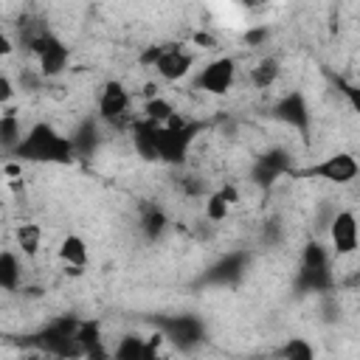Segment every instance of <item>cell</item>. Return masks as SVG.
<instances>
[{"instance_id": "ba28073f", "label": "cell", "mask_w": 360, "mask_h": 360, "mask_svg": "<svg viewBox=\"0 0 360 360\" xmlns=\"http://www.w3.org/2000/svg\"><path fill=\"white\" fill-rule=\"evenodd\" d=\"M248 264H250L248 250H231V253L219 256L214 264H208L194 284L197 287H233L248 273Z\"/></svg>"}, {"instance_id": "f1b7e54d", "label": "cell", "mask_w": 360, "mask_h": 360, "mask_svg": "<svg viewBox=\"0 0 360 360\" xmlns=\"http://www.w3.org/2000/svg\"><path fill=\"white\" fill-rule=\"evenodd\" d=\"M326 79H329V82L338 87V93H340V96L349 101V107H352V110L360 115V84L346 82V79H343V76H338L335 70H326Z\"/></svg>"}, {"instance_id": "30bf717a", "label": "cell", "mask_w": 360, "mask_h": 360, "mask_svg": "<svg viewBox=\"0 0 360 360\" xmlns=\"http://www.w3.org/2000/svg\"><path fill=\"white\" fill-rule=\"evenodd\" d=\"M236 82V59L233 56H219L211 59L208 65L200 68V73L194 76V87L205 90L211 96H225Z\"/></svg>"}, {"instance_id": "ab89813d", "label": "cell", "mask_w": 360, "mask_h": 360, "mask_svg": "<svg viewBox=\"0 0 360 360\" xmlns=\"http://www.w3.org/2000/svg\"><path fill=\"white\" fill-rule=\"evenodd\" d=\"M357 191H360V177H357Z\"/></svg>"}, {"instance_id": "1f68e13d", "label": "cell", "mask_w": 360, "mask_h": 360, "mask_svg": "<svg viewBox=\"0 0 360 360\" xmlns=\"http://www.w3.org/2000/svg\"><path fill=\"white\" fill-rule=\"evenodd\" d=\"M242 39H245V45H250V48H259V45H264V42L270 39V28H267V25H256V28H248Z\"/></svg>"}, {"instance_id": "d4e9b609", "label": "cell", "mask_w": 360, "mask_h": 360, "mask_svg": "<svg viewBox=\"0 0 360 360\" xmlns=\"http://www.w3.org/2000/svg\"><path fill=\"white\" fill-rule=\"evenodd\" d=\"M112 360H149L146 340H143L141 335H124V338L115 343Z\"/></svg>"}, {"instance_id": "ac0fdd59", "label": "cell", "mask_w": 360, "mask_h": 360, "mask_svg": "<svg viewBox=\"0 0 360 360\" xmlns=\"http://www.w3.org/2000/svg\"><path fill=\"white\" fill-rule=\"evenodd\" d=\"M76 340L84 352V360H110L107 349H104V338H101V329H98V321H82L79 332H76Z\"/></svg>"}, {"instance_id": "277c9868", "label": "cell", "mask_w": 360, "mask_h": 360, "mask_svg": "<svg viewBox=\"0 0 360 360\" xmlns=\"http://www.w3.org/2000/svg\"><path fill=\"white\" fill-rule=\"evenodd\" d=\"M292 180H326V183H335V186H346V183H354L360 177V163L352 152H335L318 163H309V166H295L290 172Z\"/></svg>"}, {"instance_id": "3957f363", "label": "cell", "mask_w": 360, "mask_h": 360, "mask_svg": "<svg viewBox=\"0 0 360 360\" xmlns=\"http://www.w3.org/2000/svg\"><path fill=\"white\" fill-rule=\"evenodd\" d=\"M202 129H208V121L174 115L169 124L158 129V163L180 166L188 158V149L197 141V135H202Z\"/></svg>"}, {"instance_id": "cb8c5ba5", "label": "cell", "mask_w": 360, "mask_h": 360, "mask_svg": "<svg viewBox=\"0 0 360 360\" xmlns=\"http://www.w3.org/2000/svg\"><path fill=\"white\" fill-rule=\"evenodd\" d=\"M301 267H309V270H326V267H332V248H326L318 239L307 242L304 245V253H301Z\"/></svg>"}, {"instance_id": "2e32d148", "label": "cell", "mask_w": 360, "mask_h": 360, "mask_svg": "<svg viewBox=\"0 0 360 360\" xmlns=\"http://www.w3.org/2000/svg\"><path fill=\"white\" fill-rule=\"evenodd\" d=\"M295 290H298L301 295H307V292L329 295L332 290H338V278H335L332 267H326V270H309V267H301L298 276H295Z\"/></svg>"}, {"instance_id": "7c38bea8", "label": "cell", "mask_w": 360, "mask_h": 360, "mask_svg": "<svg viewBox=\"0 0 360 360\" xmlns=\"http://www.w3.org/2000/svg\"><path fill=\"white\" fill-rule=\"evenodd\" d=\"M191 65H194V56H191L183 45H177V42H166L163 56L158 59L155 70H158V76L166 79V82H180V79L188 76Z\"/></svg>"}, {"instance_id": "f546056e", "label": "cell", "mask_w": 360, "mask_h": 360, "mask_svg": "<svg viewBox=\"0 0 360 360\" xmlns=\"http://www.w3.org/2000/svg\"><path fill=\"white\" fill-rule=\"evenodd\" d=\"M180 191H183L186 197H208V194H211L208 183H205L202 177H197V174H186V177H180Z\"/></svg>"}, {"instance_id": "603a6c76", "label": "cell", "mask_w": 360, "mask_h": 360, "mask_svg": "<svg viewBox=\"0 0 360 360\" xmlns=\"http://www.w3.org/2000/svg\"><path fill=\"white\" fill-rule=\"evenodd\" d=\"M276 360H315V346L307 338H287L276 352Z\"/></svg>"}, {"instance_id": "f35d334b", "label": "cell", "mask_w": 360, "mask_h": 360, "mask_svg": "<svg viewBox=\"0 0 360 360\" xmlns=\"http://www.w3.org/2000/svg\"><path fill=\"white\" fill-rule=\"evenodd\" d=\"M149 360H169V357H163V354H155V357H149Z\"/></svg>"}, {"instance_id": "9a60e30c", "label": "cell", "mask_w": 360, "mask_h": 360, "mask_svg": "<svg viewBox=\"0 0 360 360\" xmlns=\"http://www.w3.org/2000/svg\"><path fill=\"white\" fill-rule=\"evenodd\" d=\"M158 129H160V124H155V121H149V118H135V121L129 124L132 146H135V152H138L143 160H149V163L158 160Z\"/></svg>"}, {"instance_id": "484cf974", "label": "cell", "mask_w": 360, "mask_h": 360, "mask_svg": "<svg viewBox=\"0 0 360 360\" xmlns=\"http://www.w3.org/2000/svg\"><path fill=\"white\" fill-rule=\"evenodd\" d=\"M278 76H281V62L276 59V56H264V59H259V65L250 70V82H253V87H273L276 82H278Z\"/></svg>"}, {"instance_id": "8d00e7d4", "label": "cell", "mask_w": 360, "mask_h": 360, "mask_svg": "<svg viewBox=\"0 0 360 360\" xmlns=\"http://www.w3.org/2000/svg\"><path fill=\"white\" fill-rule=\"evenodd\" d=\"M20 360H56V357H51V354H45V352H34V349H25V354H22Z\"/></svg>"}, {"instance_id": "8992f818", "label": "cell", "mask_w": 360, "mask_h": 360, "mask_svg": "<svg viewBox=\"0 0 360 360\" xmlns=\"http://www.w3.org/2000/svg\"><path fill=\"white\" fill-rule=\"evenodd\" d=\"M295 169V160L290 155V149L284 146H270L264 152L256 155L253 166H250V183L259 188V191H270L273 183L278 177H290V172Z\"/></svg>"}, {"instance_id": "4dcf8cb0", "label": "cell", "mask_w": 360, "mask_h": 360, "mask_svg": "<svg viewBox=\"0 0 360 360\" xmlns=\"http://www.w3.org/2000/svg\"><path fill=\"white\" fill-rule=\"evenodd\" d=\"M281 239H284V225H281V219H278V217L267 219V222L262 225V245H264V248H276Z\"/></svg>"}, {"instance_id": "9c48e42d", "label": "cell", "mask_w": 360, "mask_h": 360, "mask_svg": "<svg viewBox=\"0 0 360 360\" xmlns=\"http://www.w3.org/2000/svg\"><path fill=\"white\" fill-rule=\"evenodd\" d=\"M28 53H34L37 56V73L42 76V79H53V76H59L65 68H68V62H70V48L51 31V34H45L39 42H34V48L28 51Z\"/></svg>"}, {"instance_id": "4fadbf2b", "label": "cell", "mask_w": 360, "mask_h": 360, "mask_svg": "<svg viewBox=\"0 0 360 360\" xmlns=\"http://www.w3.org/2000/svg\"><path fill=\"white\" fill-rule=\"evenodd\" d=\"M127 110H129V93H127V87L121 82L110 79L101 87V93H98V118L115 124V121H121L127 115Z\"/></svg>"}, {"instance_id": "e575fe53", "label": "cell", "mask_w": 360, "mask_h": 360, "mask_svg": "<svg viewBox=\"0 0 360 360\" xmlns=\"http://www.w3.org/2000/svg\"><path fill=\"white\" fill-rule=\"evenodd\" d=\"M11 96H14V84H11V79L3 73V76H0V101L6 104V101H11Z\"/></svg>"}, {"instance_id": "5bb4252c", "label": "cell", "mask_w": 360, "mask_h": 360, "mask_svg": "<svg viewBox=\"0 0 360 360\" xmlns=\"http://www.w3.org/2000/svg\"><path fill=\"white\" fill-rule=\"evenodd\" d=\"M98 121H101V118L87 115V118H82V121L73 127L70 141H73V146H76V158H79V160H90V158L98 152V146H101V127H98Z\"/></svg>"}, {"instance_id": "d6986e66", "label": "cell", "mask_w": 360, "mask_h": 360, "mask_svg": "<svg viewBox=\"0 0 360 360\" xmlns=\"http://www.w3.org/2000/svg\"><path fill=\"white\" fill-rule=\"evenodd\" d=\"M138 225H141V233H143L149 242H155V239H160L163 231L169 228V217H166V211H163L158 202H146V205H141V219H138Z\"/></svg>"}, {"instance_id": "5b68a950", "label": "cell", "mask_w": 360, "mask_h": 360, "mask_svg": "<svg viewBox=\"0 0 360 360\" xmlns=\"http://www.w3.org/2000/svg\"><path fill=\"white\" fill-rule=\"evenodd\" d=\"M155 326L163 332V338L180 349V352H194L205 343V323L191 315V312H180V315H163L155 318Z\"/></svg>"}, {"instance_id": "83f0119b", "label": "cell", "mask_w": 360, "mask_h": 360, "mask_svg": "<svg viewBox=\"0 0 360 360\" xmlns=\"http://www.w3.org/2000/svg\"><path fill=\"white\" fill-rule=\"evenodd\" d=\"M177 112H174V107H172V101H166L163 96H155V98H149L146 104H143V118H149V121H155V124H169L172 118H174Z\"/></svg>"}, {"instance_id": "d6a6232c", "label": "cell", "mask_w": 360, "mask_h": 360, "mask_svg": "<svg viewBox=\"0 0 360 360\" xmlns=\"http://www.w3.org/2000/svg\"><path fill=\"white\" fill-rule=\"evenodd\" d=\"M191 42H194L197 48H205V51H214V48H219V39H217L211 31H205V28L194 31V34H191Z\"/></svg>"}, {"instance_id": "836d02e7", "label": "cell", "mask_w": 360, "mask_h": 360, "mask_svg": "<svg viewBox=\"0 0 360 360\" xmlns=\"http://www.w3.org/2000/svg\"><path fill=\"white\" fill-rule=\"evenodd\" d=\"M321 312H323V321H329V323L340 321V304H338V298H335L332 292L323 295V307H321Z\"/></svg>"}, {"instance_id": "52a82bcc", "label": "cell", "mask_w": 360, "mask_h": 360, "mask_svg": "<svg viewBox=\"0 0 360 360\" xmlns=\"http://www.w3.org/2000/svg\"><path fill=\"white\" fill-rule=\"evenodd\" d=\"M270 118L281 121L284 127L295 129L301 135L304 143H309V132H312V112H309V104H307V96L301 90H290L284 93L270 110H267Z\"/></svg>"}, {"instance_id": "74e56055", "label": "cell", "mask_w": 360, "mask_h": 360, "mask_svg": "<svg viewBox=\"0 0 360 360\" xmlns=\"http://www.w3.org/2000/svg\"><path fill=\"white\" fill-rule=\"evenodd\" d=\"M0 53H3V56H8V53H11V39H8L6 34H0Z\"/></svg>"}, {"instance_id": "6da1fadb", "label": "cell", "mask_w": 360, "mask_h": 360, "mask_svg": "<svg viewBox=\"0 0 360 360\" xmlns=\"http://www.w3.org/2000/svg\"><path fill=\"white\" fill-rule=\"evenodd\" d=\"M11 158L17 163H53V166H70L79 160L70 135H62L48 121H37L34 127H28L22 143Z\"/></svg>"}, {"instance_id": "ffe728a7", "label": "cell", "mask_w": 360, "mask_h": 360, "mask_svg": "<svg viewBox=\"0 0 360 360\" xmlns=\"http://www.w3.org/2000/svg\"><path fill=\"white\" fill-rule=\"evenodd\" d=\"M22 138H25V132H22L20 118L6 110L3 118H0V146H3V152L11 158V155L17 152V146L22 143Z\"/></svg>"}, {"instance_id": "44dd1931", "label": "cell", "mask_w": 360, "mask_h": 360, "mask_svg": "<svg viewBox=\"0 0 360 360\" xmlns=\"http://www.w3.org/2000/svg\"><path fill=\"white\" fill-rule=\"evenodd\" d=\"M87 242L79 233H68L59 242V259L65 262V267H84L87 264Z\"/></svg>"}, {"instance_id": "7402d4cb", "label": "cell", "mask_w": 360, "mask_h": 360, "mask_svg": "<svg viewBox=\"0 0 360 360\" xmlns=\"http://www.w3.org/2000/svg\"><path fill=\"white\" fill-rule=\"evenodd\" d=\"M22 281V264L20 259L11 253V250H3L0 253V287L6 292H14Z\"/></svg>"}, {"instance_id": "8fae6325", "label": "cell", "mask_w": 360, "mask_h": 360, "mask_svg": "<svg viewBox=\"0 0 360 360\" xmlns=\"http://www.w3.org/2000/svg\"><path fill=\"white\" fill-rule=\"evenodd\" d=\"M329 242L335 256H352L360 248V225L354 211H338L329 222Z\"/></svg>"}, {"instance_id": "7a4b0ae2", "label": "cell", "mask_w": 360, "mask_h": 360, "mask_svg": "<svg viewBox=\"0 0 360 360\" xmlns=\"http://www.w3.org/2000/svg\"><path fill=\"white\" fill-rule=\"evenodd\" d=\"M82 321L73 318V315H59L53 321H48L45 326H39L37 332H28V335H20L14 343L22 346V349H34V352H45L56 360H82L84 352L76 340V332H79Z\"/></svg>"}, {"instance_id": "d590c367", "label": "cell", "mask_w": 360, "mask_h": 360, "mask_svg": "<svg viewBox=\"0 0 360 360\" xmlns=\"http://www.w3.org/2000/svg\"><path fill=\"white\" fill-rule=\"evenodd\" d=\"M338 287H343V290H357V287H360V267H357V270H352L343 281H338Z\"/></svg>"}, {"instance_id": "e0dca14e", "label": "cell", "mask_w": 360, "mask_h": 360, "mask_svg": "<svg viewBox=\"0 0 360 360\" xmlns=\"http://www.w3.org/2000/svg\"><path fill=\"white\" fill-rule=\"evenodd\" d=\"M233 202H239L236 186H222V188L211 191V194L205 197V219H208L211 225L225 222V217H228V211H231Z\"/></svg>"}, {"instance_id": "4316f807", "label": "cell", "mask_w": 360, "mask_h": 360, "mask_svg": "<svg viewBox=\"0 0 360 360\" xmlns=\"http://www.w3.org/2000/svg\"><path fill=\"white\" fill-rule=\"evenodd\" d=\"M17 245H20L22 256L34 259V256L39 253V248H42V228L34 225V222H22V225L17 228Z\"/></svg>"}]
</instances>
